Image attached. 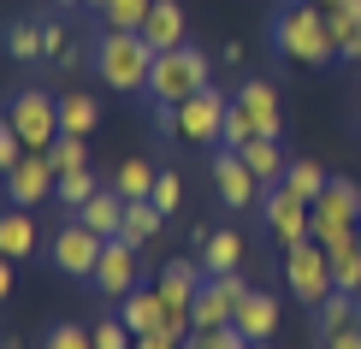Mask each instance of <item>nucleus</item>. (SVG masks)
Returning <instances> with one entry per match:
<instances>
[{"instance_id": "1", "label": "nucleus", "mask_w": 361, "mask_h": 349, "mask_svg": "<svg viewBox=\"0 0 361 349\" xmlns=\"http://www.w3.org/2000/svg\"><path fill=\"white\" fill-rule=\"evenodd\" d=\"M267 42H273L279 59H290V66H332L338 59V42L332 30H326V12L314 6V0H284V6L273 12V24H267Z\"/></svg>"}, {"instance_id": "2", "label": "nucleus", "mask_w": 361, "mask_h": 349, "mask_svg": "<svg viewBox=\"0 0 361 349\" xmlns=\"http://www.w3.org/2000/svg\"><path fill=\"white\" fill-rule=\"evenodd\" d=\"M214 83V59H207L195 42H184V48L172 54H154V71H148V107H184V101L195 95V89Z\"/></svg>"}, {"instance_id": "3", "label": "nucleus", "mask_w": 361, "mask_h": 349, "mask_svg": "<svg viewBox=\"0 0 361 349\" xmlns=\"http://www.w3.org/2000/svg\"><path fill=\"white\" fill-rule=\"evenodd\" d=\"M95 71L118 95H142L148 71H154V48H148L137 30H101L95 36Z\"/></svg>"}, {"instance_id": "4", "label": "nucleus", "mask_w": 361, "mask_h": 349, "mask_svg": "<svg viewBox=\"0 0 361 349\" xmlns=\"http://www.w3.org/2000/svg\"><path fill=\"white\" fill-rule=\"evenodd\" d=\"M6 118H12V130L24 136L30 154H48V148H54V136H59V101L42 83H24L18 95L6 101Z\"/></svg>"}, {"instance_id": "5", "label": "nucleus", "mask_w": 361, "mask_h": 349, "mask_svg": "<svg viewBox=\"0 0 361 349\" xmlns=\"http://www.w3.org/2000/svg\"><path fill=\"white\" fill-rule=\"evenodd\" d=\"M261 225H267V237L279 243V249H296V243H308V225H314V202H302L290 184H267L261 190Z\"/></svg>"}, {"instance_id": "6", "label": "nucleus", "mask_w": 361, "mask_h": 349, "mask_svg": "<svg viewBox=\"0 0 361 349\" xmlns=\"http://www.w3.org/2000/svg\"><path fill=\"white\" fill-rule=\"evenodd\" d=\"M225 113H231V95H219L214 83L195 89L184 107H178V142H190V148H219V142H225Z\"/></svg>"}, {"instance_id": "7", "label": "nucleus", "mask_w": 361, "mask_h": 349, "mask_svg": "<svg viewBox=\"0 0 361 349\" xmlns=\"http://www.w3.org/2000/svg\"><path fill=\"white\" fill-rule=\"evenodd\" d=\"M101 249H107V237H95L89 225L71 214L59 231L48 237V261H54V272H66V278H95V261H101Z\"/></svg>"}, {"instance_id": "8", "label": "nucleus", "mask_w": 361, "mask_h": 349, "mask_svg": "<svg viewBox=\"0 0 361 349\" xmlns=\"http://www.w3.org/2000/svg\"><path fill=\"white\" fill-rule=\"evenodd\" d=\"M284 284H290V296L302 302V308H320L326 290H332V255L314 237L296 243V249H284Z\"/></svg>"}, {"instance_id": "9", "label": "nucleus", "mask_w": 361, "mask_h": 349, "mask_svg": "<svg viewBox=\"0 0 361 349\" xmlns=\"http://www.w3.org/2000/svg\"><path fill=\"white\" fill-rule=\"evenodd\" d=\"M207 172H214V190H219V202L231 207V214H255V207H261V190H267V184L243 166V154H237V148H214Z\"/></svg>"}, {"instance_id": "10", "label": "nucleus", "mask_w": 361, "mask_h": 349, "mask_svg": "<svg viewBox=\"0 0 361 349\" xmlns=\"http://www.w3.org/2000/svg\"><path fill=\"white\" fill-rule=\"evenodd\" d=\"M142 284V261H137V249H130L125 237H113L107 249H101V261H95V278H89V290L95 296H107V302H118V296H130Z\"/></svg>"}, {"instance_id": "11", "label": "nucleus", "mask_w": 361, "mask_h": 349, "mask_svg": "<svg viewBox=\"0 0 361 349\" xmlns=\"http://www.w3.org/2000/svg\"><path fill=\"white\" fill-rule=\"evenodd\" d=\"M243 296H249L243 272H207V284L195 290L190 314H195V326H231V314H237V302H243Z\"/></svg>"}, {"instance_id": "12", "label": "nucleus", "mask_w": 361, "mask_h": 349, "mask_svg": "<svg viewBox=\"0 0 361 349\" xmlns=\"http://www.w3.org/2000/svg\"><path fill=\"white\" fill-rule=\"evenodd\" d=\"M54 184H59V172H54L48 154H24L6 178H0V190H6L12 207H42V202H54Z\"/></svg>"}, {"instance_id": "13", "label": "nucleus", "mask_w": 361, "mask_h": 349, "mask_svg": "<svg viewBox=\"0 0 361 349\" xmlns=\"http://www.w3.org/2000/svg\"><path fill=\"white\" fill-rule=\"evenodd\" d=\"M237 107H243L255 118V136H284V113H279V89L267 83V78H243L237 83Z\"/></svg>"}, {"instance_id": "14", "label": "nucleus", "mask_w": 361, "mask_h": 349, "mask_svg": "<svg viewBox=\"0 0 361 349\" xmlns=\"http://www.w3.org/2000/svg\"><path fill=\"white\" fill-rule=\"evenodd\" d=\"M243 255H249V243H243L237 225H219V231L195 237V261H202L207 272H243Z\"/></svg>"}, {"instance_id": "15", "label": "nucleus", "mask_w": 361, "mask_h": 349, "mask_svg": "<svg viewBox=\"0 0 361 349\" xmlns=\"http://www.w3.org/2000/svg\"><path fill=\"white\" fill-rule=\"evenodd\" d=\"M314 225H361V190L350 178H326V190L314 195Z\"/></svg>"}, {"instance_id": "16", "label": "nucleus", "mask_w": 361, "mask_h": 349, "mask_svg": "<svg viewBox=\"0 0 361 349\" xmlns=\"http://www.w3.org/2000/svg\"><path fill=\"white\" fill-rule=\"evenodd\" d=\"M231 326L243 331L249 343H273V331H279V296L273 290H249L243 302H237Z\"/></svg>"}, {"instance_id": "17", "label": "nucleus", "mask_w": 361, "mask_h": 349, "mask_svg": "<svg viewBox=\"0 0 361 349\" xmlns=\"http://www.w3.org/2000/svg\"><path fill=\"white\" fill-rule=\"evenodd\" d=\"M137 36H142L154 54H172V48H184V42H190V36H184V6H178V0H154Z\"/></svg>"}, {"instance_id": "18", "label": "nucleus", "mask_w": 361, "mask_h": 349, "mask_svg": "<svg viewBox=\"0 0 361 349\" xmlns=\"http://www.w3.org/2000/svg\"><path fill=\"white\" fill-rule=\"evenodd\" d=\"M118 320H125L137 338H148V331H166V296H160V284L148 290V284H137L130 296H118Z\"/></svg>"}, {"instance_id": "19", "label": "nucleus", "mask_w": 361, "mask_h": 349, "mask_svg": "<svg viewBox=\"0 0 361 349\" xmlns=\"http://www.w3.org/2000/svg\"><path fill=\"white\" fill-rule=\"evenodd\" d=\"M0 48H6V59H18V66H48L42 18H6V30H0Z\"/></svg>"}, {"instance_id": "20", "label": "nucleus", "mask_w": 361, "mask_h": 349, "mask_svg": "<svg viewBox=\"0 0 361 349\" xmlns=\"http://www.w3.org/2000/svg\"><path fill=\"white\" fill-rule=\"evenodd\" d=\"M202 284H207V267L202 261H184V255H178V261L160 267V296H166V308H190Z\"/></svg>"}, {"instance_id": "21", "label": "nucleus", "mask_w": 361, "mask_h": 349, "mask_svg": "<svg viewBox=\"0 0 361 349\" xmlns=\"http://www.w3.org/2000/svg\"><path fill=\"white\" fill-rule=\"evenodd\" d=\"M237 154H243V166L261 178V184H284V166H290V154H284V136H255V142H243Z\"/></svg>"}, {"instance_id": "22", "label": "nucleus", "mask_w": 361, "mask_h": 349, "mask_svg": "<svg viewBox=\"0 0 361 349\" xmlns=\"http://www.w3.org/2000/svg\"><path fill=\"white\" fill-rule=\"evenodd\" d=\"M36 219H30V207H12V214H0V255L6 261H24V255H36Z\"/></svg>"}, {"instance_id": "23", "label": "nucleus", "mask_w": 361, "mask_h": 349, "mask_svg": "<svg viewBox=\"0 0 361 349\" xmlns=\"http://www.w3.org/2000/svg\"><path fill=\"white\" fill-rule=\"evenodd\" d=\"M83 225H89V231H95V237H118V225H125V195H118L113 184H101V195H95V202H89L83 207V214H78Z\"/></svg>"}, {"instance_id": "24", "label": "nucleus", "mask_w": 361, "mask_h": 349, "mask_svg": "<svg viewBox=\"0 0 361 349\" xmlns=\"http://www.w3.org/2000/svg\"><path fill=\"white\" fill-rule=\"evenodd\" d=\"M343 326H361V296H350V290H326V302L314 308V338L343 331Z\"/></svg>"}, {"instance_id": "25", "label": "nucleus", "mask_w": 361, "mask_h": 349, "mask_svg": "<svg viewBox=\"0 0 361 349\" xmlns=\"http://www.w3.org/2000/svg\"><path fill=\"white\" fill-rule=\"evenodd\" d=\"M101 125V101L83 95V89H71V95H59V130L66 136H95Z\"/></svg>"}, {"instance_id": "26", "label": "nucleus", "mask_w": 361, "mask_h": 349, "mask_svg": "<svg viewBox=\"0 0 361 349\" xmlns=\"http://www.w3.org/2000/svg\"><path fill=\"white\" fill-rule=\"evenodd\" d=\"M107 184L125 195V202H148V195H154V184H160V166H154V160H125Z\"/></svg>"}, {"instance_id": "27", "label": "nucleus", "mask_w": 361, "mask_h": 349, "mask_svg": "<svg viewBox=\"0 0 361 349\" xmlns=\"http://www.w3.org/2000/svg\"><path fill=\"white\" fill-rule=\"evenodd\" d=\"M160 225H166V214H160L154 202H125V225H118V237H125L130 249H142V243L160 237Z\"/></svg>"}, {"instance_id": "28", "label": "nucleus", "mask_w": 361, "mask_h": 349, "mask_svg": "<svg viewBox=\"0 0 361 349\" xmlns=\"http://www.w3.org/2000/svg\"><path fill=\"white\" fill-rule=\"evenodd\" d=\"M95 195H101V178L89 172V166H83V172H59V184H54V202L66 207V214H83Z\"/></svg>"}, {"instance_id": "29", "label": "nucleus", "mask_w": 361, "mask_h": 349, "mask_svg": "<svg viewBox=\"0 0 361 349\" xmlns=\"http://www.w3.org/2000/svg\"><path fill=\"white\" fill-rule=\"evenodd\" d=\"M89 12H95L107 30H142V18H148V6L154 0H83Z\"/></svg>"}, {"instance_id": "30", "label": "nucleus", "mask_w": 361, "mask_h": 349, "mask_svg": "<svg viewBox=\"0 0 361 349\" xmlns=\"http://www.w3.org/2000/svg\"><path fill=\"white\" fill-rule=\"evenodd\" d=\"M326 255H332V290L361 296V243H355V237H343L338 249H326Z\"/></svg>"}, {"instance_id": "31", "label": "nucleus", "mask_w": 361, "mask_h": 349, "mask_svg": "<svg viewBox=\"0 0 361 349\" xmlns=\"http://www.w3.org/2000/svg\"><path fill=\"white\" fill-rule=\"evenodd\" d=\"M48 160H54V172H83L89 166V136H66L59 130L54 148H48Z\"/></svg>"}, {"instance_id": "32", "label": "nucleus", "mask_w": 361, "mask_h": 349, "mask_svg": "<svg viewBox=\"0 0 361 349\" xmlns=\"http://www.w3.org/2000/svg\"><path fill=\"white\" fill-rule=\"evenodd\" d=\"M284 184L302 195V202H314V195L326 190V166L320 160H290V166H284Z\"/></svg>"}, {"instance_id": "33", "label": "nucleus", "mask_w": 361, "mask_h": 349, "mask_svg": "<svg viewBox=\"0 0 361 349\" xmlns=\"http://www.w3.org/2000/svg\"><path fill=\"white\" fill-rule=\"evenodd\" d=\"M184 349H249V338L237 326H195L184 338Z\"/></svg>"}, {"instance_id": "34", "label": "nucleus", "mask_w": 361, "mask_h": 349, "mask_svg": "<svg viewBox=\"0 0 361 349\" xmlns=\"http://www.w3.org/2000/svg\"><path fill=\"white\" fill-rule=\"evenodd\" d=\"M89 338H95V349H137V331H130L118 314H107V320L89 326Z\"/></svg>"}, {"instance_id": "35", "label": "nucleus", "mask_w": 361, "mask_h": 349, "mask_svg": "<svg viewBox=\"0 0 361 349\" xmlns=\"http://www.w3.org/2000/svg\"><path fill=\"white\" fill-rule=\"evenodd\" d=\"M42 349H95V338H89V326H71V320H59V326H48Z\"/></svg>"}, {"instance_id": "36", "label": "nucleus", "mask_w": 361, "mask_h": 349, "mask_svg": "<svg viewBox=\"0 0 361 349\" xmlns=\"http://www.w3.org/2000/svg\"><path fill=\"white\" fill-rule=\"evenodd\" d=\"M24 154H30V148H24V136L12 130V118H6V113H0V178H6V172H12V166H18Z\"/></svg>"}, {"instance_id": "37", "label": "nucleus", "mask_w": 361, "mask_h": 349, "mask_svg": "<svg viewBox=\"0 0 361 349\" xmlns=\"http://www.w3.org/2000/svg\"><path fill=\"white\" fill-rule=\"evenodd\" d=\"M148 202H154L160 207V214H178V202H184V178H178V172H160V184H154V195H148Z\"/></svg>"}, {"instance_id": "38", "label": "nucleus", "mask_w": 361, "mask_h": 349, "mask_svg": "<svg viewBox=\"0 0 361 349\" xmlns=\"http://www.w3.org/2000/svg\"><path fill=\"white\" fill-rule=\"evenodd\" d=\"M243 142H255V118L231 101V113H225V142L219 148H243Z\"/></svg>"}, {"instance_id": "39", "label": "nucleus", "mask_w": 361, "mask_h": 349, "mask_svg": "<svg viewBox=\"0 0 361 349\" xmlns=\"http://www.w3.org/2000/svg\"><path fill=\"white\" fill-rule=\"evenodd\" d=\"M355 24H361V18H350V12H343V6H338V12H326V30H332V42H338V54H343V42L355 36Z\"/></svg>"}, {"instance_id": "40", "label": "nucleus", "mask_w": 361, "mask_h": 349, "mask_svg": "<svg viewBox=\"0 0 361 349\" xmlns=\"http://www.w3.org/2000/svg\"><path fill=\"white\" fill-rule=\"evenodd\" d=\"M320 349H361V326H343V331H326Z\"/></svg>"}, {"instance_id": "41", "label": "nucleus", "mask_w": 361, "mask_h": 349, "mask_svg": "<svg viewBox=\"0 0 361 349\" xmlns=\"http://www.w3.org/2000/svg\"><path fill=\"white\" fill-rule=\"evenodd\" d=\"M137 349H184V343L166 338V331H148V338H137Z\"/></svg>"}, {"instance_id": "42", "label": "nucleus", "mask_w": 361, "mask_h": 349, "mask_svg": "<svg viewBox=\"0 0 361 349\" xmlns=\"http://www.w3.org/2000/svg\"><path fill=\"white\" fill-rule=\"evenodd\" d=\"M338 59H350V66H361V24H355V36L343 42V54H338Z\"/></svg>"}, {"instance_id": "43", "label": "nucleus", "mask_w": 361, "mask_h": 349, "mask_svg": "<svg viewBox=\"0 0 361 349\" xmlns=\"http://www.w3.org/2000/svg\"><path fill=\"white\" fill-rule=\"evenodd\" d=\"M6 296H12V261L0 255V302H6Z\"/></svg>"}, {"instance_id": "44", "label": "nucleus", "mask_w": 361, "mask_h": 349, "mask_svg": "<svg viewBox=\"0 0 361 349\" xmlns=\"http://www.w3.org/2000/svg\"><path fill=\"white\" fill-rule=\"evenodd\" d=\"M48 6H54V12H71V6H83V0H48Z\"/></svg>"}, {"instance_id": "45", "label": "nucleus", "mask_w": 361, "mask_h": 349, "mask_svg": "<svg viewBox=\"0 0 361 349\" xmlns=\"http://www.w3.org/2000/svg\"><path fill=\"white\" fill-rule=\"evenodd\" d=\"M338 12V6H332ZM343 12H350V18H361V0H343Z\"/></svg>"}, {"instance_id": "46", "label": "nucleus", "mask_w": 361, "mask_h": 349, "mask_svg": "<svg viewBox=\"0 0 361 349\" xmlns=\"http://www.w3.org/2000/svg\"><path fill=\"white\" fill-rule=\"evenodd\" d=\"M314 6H320V12H332V6H343V0H314Z\"/></svg>"}, {"instance_id": "47", "label": "nucleus", "mask_w": 361, "mask_h": 349, "mask_svg": "<svg viewBox=\"0 0 361 349\" xmlns=\"http://www.w3.org/2000/svg\"><path fill=\"white\" fill-rule=\"evenodd\" d=\"M355 130H361V89H355Z\"/></svg>"}, {"instance_id": "48", "label": "nucleus", "mask_w": 361, "mask_h": 349, "mask_svg": "<svg viewBox=\"0 0 361 349\" xmlns=\"http://www.w3.org/2000/svg\"><path fill=\"white\" fill-rule=\"evenodd\" d=\"M249 349H273V343H249Z\"/></svg>"}, {"instance_id": "49", "label": "nucleus", "mask_w": 361, "mask_h": 349, "mask_svg": "<svg viewBox=\"0 0 361 349\" xmlns=\"http://www.w3.org/2000/svg\"><path fill=\"white\" fill-rule=\"evenodd\" d=\"M355 243H361V225H355Z\"/></svg>"}, {"instance_id": "50", "label": "nucleus", "mask_w": 361, "mask_h": 349, "mask_svg": "<svg viewBox=\"0 0 361 349\" xmlns=\"http://www.w3.org/2000/svg\"><path fill=\"white\" fill-rule=\"evenodd\" d=\"M0 349H6V343H0Z\"/></svg>"}]
</instances>
